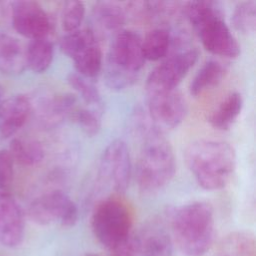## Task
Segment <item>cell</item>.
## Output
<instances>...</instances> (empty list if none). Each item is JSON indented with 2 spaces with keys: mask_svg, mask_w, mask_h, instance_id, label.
Returning a JSON list of instances; mask_svg holds the SVG:
<instances>
[{
  "mask_svg": "<svg viewBox=\"0 0 256 256\" xmlns=\"http://www.w3.org/2000/svg\"><path fill=\"white\" fill-rule=\"evenodd\" d=\"M185 162L199 186L210 191L220 190L234 174L236 154L225 141L199 139L187 146Z\"/></svg>",
  "mask_w": 256,
  "mask_h": 256,
  "instance_id": "6da1fadb",
  "label": "cell"
},
{
  "mask_svg": "<svg viewBox=\"0 0 256 256\" xmlns=\"http://www.w3.org/2000/svg\"><path fill=\"white\" fill-rule=\"evenodd\" d=\"M142 146L136 164V181L144 194L162 190L173 179L176 160L173 148L152 123L137 132Z\"/></svg>",
  "mask_w": 256,
  "mask_h": 256,
  "instance_id": "7a4b0ae2",
  "label": "cell"
},
{
  "mask_svg": "<svg viewBox=\"0 0 256 256\" xmlns=\"http://www.w3.org/2000/svg\"><path fill=\"white\" fill-rule=\"evenodd\" d=\"M172 241L186 256H204L215 237L214 210L206 201H195L170 214Z\"/></svg>",
  "mask_w": 256,
  "mask_h": 256,
  "instance_id": "3957f363",
  "label": "cell"
},
{
  "mask_svg": "<svg viewBox=\"0 0 256 256\" xmlns=\"http://www.w3.org/2000/svg\"><path fill=\"white\" fill-rule=\"evenodd\" d=\"M182 13L196 31L203 47L210 53L236 58L240 46L226 24L219 4L213 1H190L182 6Z\"/></svg>",
  "mask_w": 256,
  "mask_h": 256,
  "instance_id": "277c9868",
  "label": "cell"
},
{
  "mask_svg": "<svg viewBox=\"0 0 256 256\" xmlns=\"http://www.w3.org/2000/svg\"><path fill=\"white\" fill-rule=\"evenodd\" d=\"M144 63L140 35L133 30H120L114 34L105 60L104 81L107 87L114 91L130 87L137 80Z\"/></svg>",
  "mask_w": 256,
  "mask_h": 256,
  "instance_id": "5b68a950",
  "label": "cell"
},
{
  "mask_svg": "<svg viewBox=\"0 0 256 256\" xmlns=\"http://www.w3.org/2000/svg\"><path fill=\"white\" fill-rule=\"evenodd\" d=\"M133 212L120 196L113 195L100 201L91 216L94 237L107 250L127 240L132 234Z\"/></svg>",
  "mask_w": 256,
  "mask_h": 256,
  "instance_id": "8992f818",
  "label": "cell"
},
{
  "mask_svg": "<svg viewBox=\"0 0 256 256\" xmlns=\"http://www.w3.org/2000/svg\"><path fill=\"white\" fill-rule=\"evenodd\" d=\"M199 52L194 47L174 51L167 59L156 66L146 80L147 94L176 90L177 86L197 62Z\"/></svg>",
  "mask_w": 256,
  "mask_h": 256,
  "instance_id": "52a82bcc",
  "label": "cell"
},
{
  "mask_svg": "<svg viewBox=\"0 0 256 256\" xmlns=\"http://www.w3.org/2000/svg\"><path fill=\"white\" fill-rule=\"evenodd\" d=\"M28 216L34 223L47 226L59 222L63 227H73L78 221V208L63 191L54 190L35 198L29 205Z\"/></svg>",
  "mask_w": 256,
  "mask_h": 256,
  "instance_id": "ba28073f",
  "label": "cell"
},
{
  "mask_svg": "<svg viewBox=\"0 0 256 256\" xmlns=\"http://www.w3.org/2000/svg\"><path fill=\"white\" fill-rule=\"evenodd\" d=\"M132 173L130 152L127 144L116 139L103 150L99 162V176L116 193L122 194L129 186Z\"/></svg>",
  "mask_w": 256,
  "mask_h": 256,
  "instance_id": "9c48e42d",
  "label": "cell"
},
{
  "mask_svg": "<svg viewBox=\"0 0 256 256\" xmlns=\"http://www.w3.org/2000/svg\"><path fill=\"white\" fill-rule=\"evenodd\" d=\"M146 112L154 127L164 133L183 122L187 114V103L177 90L147 94Z\"/></svg>",
  "mask_w": 256,
  "mask_h": 256,
  "instance_id": "30bf717a",
  "label": "cell"
},
{
  "mask_svg": "<svg viewBox=\"0 0 256 256\" xmlns=\"http://www.w3.org/2000/svg\"><path fill=\"white\" fill-rule=\"evenodd\" d=\"M11 20L16 32L30 40L48 38L53 30L48 13L35 1L13 2Z\"/></svg>",
  "mask_w": 256,
  "mask_h": 256,
  "instance_id": "8fae6325",
  "label": "cell"
},
{
  "mask_svg": "<svg viewBox=\"0 0 256 256\" xmlns=\"http://www.w3.org/2000/svg\"><path fill=\"white\" fill-rule=\"evenodd\" d=\"M24 235L25 218L20 205L11 195H0V242L6 247H17Z\"/></svg>",
  "mask_w": 256,
  "mask_h": 256,
  "instance_id": "7c38bea8",
  "label": "cell"
},
{
  "mask_svg": "<svg viewBox=\"0 0 256 256\" xmlns=\"http://www.w3.org/2000/svg\"><path fill=\"white\" fill-rule=\"evenodd\" d=\"M32 112L30 99L22 94L13 95L0 102V138L16 134L27 122Z\"/></svg>",
  "mask_w": 256,
  "mask_h": 256,
  "instance_id": "4fadbf2b",
  "label": "cell"
},
{
  "mask_svg": "<svg viewBox=\"0 0 256 256\" xmlns=\"http://www.w3.org/2000/svg\"><path fill=\"white\" fill-rule=\"evenodd\" d=\"M70 58L76 73L89 80L95 78L103 67V54L98 36L94 32L88 33L76 46Z\"/></svg>",
  "mask_w": 256,
  "mask_h": 256,
  "instance_id": "5bb4252c",
  "label": "cell"
},
{
  "mask_svg": "<svg viewBox=\"0 0 256 256\" xmlns=\"http://www.w3.org/2000/svg\"><path fill=\"white\" fill-rule=\"evenodd\" d=\"M139 256H173V241L161 225L152 224L137 235Z\"/></svg>",
  "mask_w": 256,
  "mask_h": 256,
  "instance_id": "9a60e30c",
  "label": "cell"
},
{
  "mask_svg": "<svg viewBox=\"0 0 256 256\" xmlns=\"http://www.w3.org/2000/svg\"><path fill=\"white\" fill-rule=\"evenodd\" d=\"M26 68V47L17 38L0 32V72L19 75Z\"/></svg>",
  "mask_w": 256,
  "mask_h": 256,
  "instance_id": "2e32d148",
  "label": "cell"
},
{
  "mask_svg": "<svg viewBox=\"0 0 256 256\" xmlns=\"http://www.w3.org/2000/svg\"><path fill=\"white\" fill-rule=\"evenodd\" d=\"M243 108V98L239 92L226 94L211 110L208 116L209 124L217 130L225 131L235 123Z\"/></svg>",
  "mask_w": 256,
  "mask_h": 256,
  "instance_id": "e0dca14e",
  "label": "cell"
},
{
  "mask_svg": "<svg viewBox=\"0 0 256 256\" xmlns=\"http://www.w3.org/2000/svg\"><path fill=\"white\" fill-rule=\"evenodd\" d=\"M92 16L98 28L106 33L116 34L126 22L124 6L113 1H99L92 7Z\"/></svg>",
  "mask_w": 256,
  "mask_h": 256,
  "instance_id": "ac0fdd59",
  "label": "cell"
},
{
  "mask_svg": "<svg viewBox=\"0 0 256 256\" xmlns=\"http://www.w3.org/2000/svg\"><path fill=\"white\" fill-rule=\"evenodd\" d=\"M226 66L218 60L206 61L192 79L189 92L193 97H198L217 87L225 77Z\"/></svg>",
  "mask_w": 256,
  "mask_h": 256,
  "instance_id": "d6986e66",
  "label": "cell"
},
{
  "mask_svg": "<svg viewBox=\"0 0 256 256\" xmlns=\"http://www.w3.org/2000/svg\"><path fill=\"white\" fill-rule=\"evenodd\" d=\"M218 256H256L254 235L246 231L227 234L219 244Z\"/></svg>",
  "mask_w": 256,
  "mask_h": 256,
  "instance_id": "ffe728a7",
  "label": "cell"
},
{
  "mask_svg": "<svg viewBox=\"0 0 256 256\" xmlns=\"http://www.w3.org/2000/svg\"><path fill=\"white\" fill-rule=\"evenodd\" d=\"M8 151L13 161L23 166H35L45 157L42 144L38 140L30 138H14L10 142Z\"/></svg>",
  "mask_w": 256,
  "mask_h": 256,
  "instance_id": "44dd1931",
  "label": "cell"
},
{
  "mask_svg": "<svg viewBox=\"0 0 256 256\" xmlns=\"http://www.w3.org/2000/svg\"><path fill=\"white\" fill-rule=\"evenodd\" d=\"M54 47L49 38L31 40L26 47V66L34 73H43L51 65Z\"/></svg>",
  "mask_w": 256,
  "mask_h": 256,
  "instance_id": "7402d4cb",
  "label": "cell"
},
{
  "mask_svg": "<svg viewBox=\"0 0 256 256\" xmlns=\"http://www.w3.org/2000/svg\"><path fill=\"white\" fill-rule=\"evenodd\" d=\"M171 32L164 27L150 30L142 39L145 60L157 61L165 57L171 48Z\"/></svg>",
  "mask_w": 256,
  "mask_h": 256,
  "instance_id": "603a6c76",
  "label": "cell"
},
{
  "mask_svg": "<svg viewBox=\"0 0 256 256\" xmlns=\"http://www.w3.org/2000/svg\"><path fill=\"white\" fill-rule=\"evenodd\" d=\"M69 86L76 92L88 108L93 109L99 113H103V100L97 87L91 82V80L79 75L76 72H71L67 77Z\"/></svg>",
  "mask_w": 256,
  "mask_h": 256,
  "instance_id": "cb8c5ba5",
  "label": "cell"
},
{
  "mask_svg": "<svg viewBox=\"0 0 256 256\" xmlns=\"http://www.w3.org/2000/svg\"><path fill=\"white\" fill-rule=\"evenodd\" d=\"M232 24L242 34H253L256 28V2L254 0L239 2L233 10Z\"/></svg>",
  "mask_w": 256,
  "mask_h": 256,
  "instance_id": "d4e9b609",
  "label": "cell"
},
{
  "mask_svg": "<svg viewBox=\"0 0 256 256\" xmlns=\"http://www.w3.org/2000/svg\"><path fill=\"white\" fill-rule=\"evenodd\" d=\"M101 113L93 109L77 105L71 113L70 118L81 128V130L86 135L94 136L99 132L101 128Z\"/></svg>",
  "mask_w": 256,
  "mask_h": 256,
  "instance_id": "484cf974",
  "label": "cell"
},
{
  "mask_svg": "<svg viewBox=\"0 0 256 256\" xmlns=\"http://www.w3.org/2000/svg\"><path fill=\"white\" fill-rule=\"evenodd\" d=\"M85 16V5L81 1H66L61 11V25L66 33L80 29Z\"/></svg>",
  "mask_w": 256,
  "mask_h": 256,
  "instance_id": "4316f807",
  "label": "cell"
},
{
  "mask_svg": "<svg viewBox=\"0 0 256 256\" xmlns=\"http://www.w3.org/2000/svg\"><path fill=\"white\" fill-rule=\"evenodd\" d=\"M14 161L8 150H0V189H6L13 179Z\"/></svg>",
  "mask_w": 256,
  "mask_h": 256,
  "instance_id": "83f0119b",
  "label": "cell"
},
{
  "mask_svg": "<svg viewBox=\"0 0 256 256\" xmlns=\"http://www.w3.org/2000/svg\"><path fill=\"white\" fill-rule=\"evenodd\" d=\"M137 251V235L133 233L127 240L109 250V256H136Z\"/></svg>",
  "mask_w": 256,
  "mask_h": 256,
  "instance_id": "f1b7e54d",
  "label": "cell"
},
{
  "mask_svg": "<svg viewBox=\"0 0 256 256\" xmlns=\"http://www.w3.org/2000/svg\"><path fill=\"white\" fill-rule=\"evenodd\" d=\"M84 256H103V255L97 254V253H87V254H85Z\"/></svg>",
  "mask_w": 256,
  "mask_h": 256,
  "instance_id": "f546056e",
  "label": "cell"
}]
</instances>
